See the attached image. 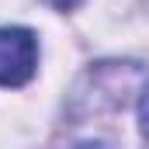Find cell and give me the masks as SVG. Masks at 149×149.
I'll use <instances>...</instances> for the list:
<instances>
[{
    "mask_svg": "<svg viewBox=\"0 0 149 149\" xmlns=\"http://www.w3.org/2000/svg\"><path fill=\"white\" fill-rule=\"evenodd\" d=\"M38 42L28 28H0V87H21L35 76Z\"/></svg>",
    "mask_w": 149,
    "mask_h": 149,
    "instance_id": "obj_1",
    "label": "cell"
},
{
    "mask_svg": "<svg viewBox=\"0 0 149 149\" xmlns=\"http://www.w3.org/2000/svg\"><path fill=\"white\" fill-rule=\"evenodd\" d=\"M52 3H56V7H63V10H70V7L76 3V0H52Z\"/></svg>",
    "mask_w": 149,
    "mask_h": 149,
    "instance_id": "obj_3",
    "label": "cell"
},
{
    "mask_svg": "<svg viewBox=\"0 0 149 149\" xmlns=\"http://www.w3.org/2000/svg\"><path fill=\"white\" fill-rule=\"evenodd\" d=\"M139 125H142V135H149V87L142 90V101H139Z\"/></svg>",
    "mask_w": 149,
    "mask_h": 149,
    "instance_id": "obj_2",
    "label": "cell"
}]
</instances>
